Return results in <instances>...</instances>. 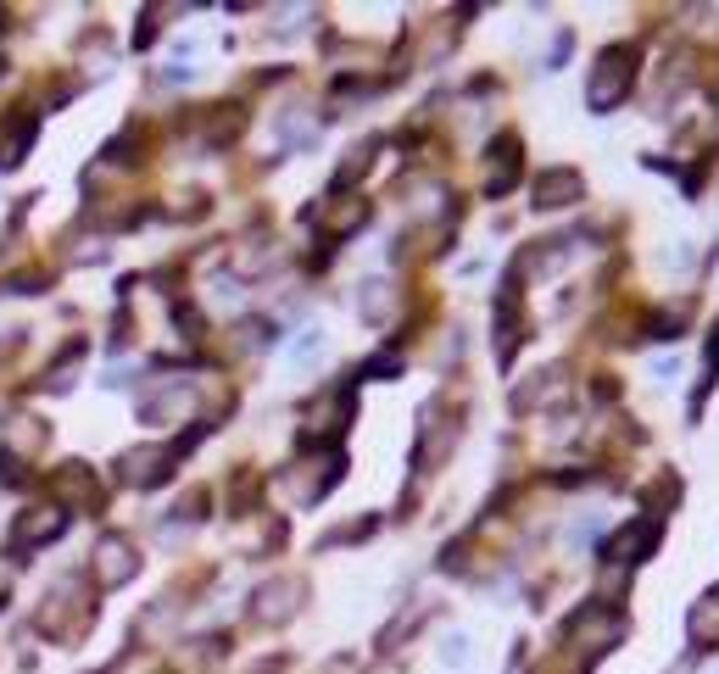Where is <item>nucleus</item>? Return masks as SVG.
Masks as SVG:
<instances>
[{
  "instance_id": "f257e3e1",
  "label": "nucleus",
  "mask_w": 719,
  "mask_h": 674,
  "mask_svg": "<svg viewBox=\"0 0 719 674\" xmlns=\"http://www.w3.org/2000/svg\"><path fill=\"white\" fill-rule=\"evenodd\" d=\"M625 90H630V51H608L597 78L586 84V101L597 106V112H614V106L625 101Z\"/></svg>"
},
{
  "instance_id": "f03ea898",
  "label": "nucleus",
  "mask_w": 719,
  "mask_h": 674,
  "mask_svg": "<svg viewBox=\"0 0 719 674\" xmlns=\"http://www.w3.org/2000/svg\"><path fill=\"white\" fill-rule=\"evenodd\" d=\"M580 179L575 173H552V179H541V201H575Z\"/></svg>"
},
{
  "instance_id": "7ed1b4c3",
  "label": "nucleus",
  "mask_w": 719,
  "mask_h": 674,
  "mask_svg": "<svg viewBox=\"0 0 719 674\" xmlns=\"http://www.w3.org/2000/svg\"><path fill=\"white\" fill-rule=\"evenodd\" d=\"M441 658H446V663H469V636H446Z\"/></svg>"
}]
</instances>
